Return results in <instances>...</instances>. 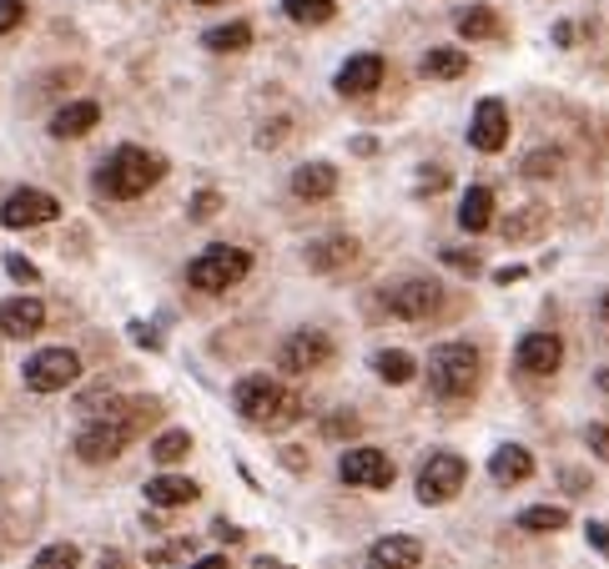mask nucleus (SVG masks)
Wrapping results in <instances>:
<instances>
[{"mask_svg": "<svg viewBox=\"0 0 609 569\" xmlns=\"http://www.w3.org/2000/svg\"><path fill=\"white\" fill-rule=\"evenodd\" d=\"M555 172H559V152H549V146L524 156V176H534V182H539V176H555Z\"/></svg>", "mask_w": 609, "mask_h": 569, "instance_id": "2f4dec72", "label": "nucleus"}, {"mask_svg": "<svg viewBox=\"0 0 609 569\" xmlns=\"http://www.w3.org/2000/svg\"><path fill=\"white\" fill-rule=\"evenodd\" d=\"M283 464H287V469H303L307 454H303V449H287V454H283Z\"/></svg>", "mask_w": 609, "mask_h": 569, "instance_id": "c03bdc74", "label": "nucleus"}, {"mask_svg": "<svg viewBox=\"0 0 609 569\" xmlns=\"http://www.w3.org/2000/svg\"><path fill=\"white\" fill-rule=\"evenodd\" d=\"M337 479L353 484V489H388L398 479V469H393V459L383 449H348L337 459Z\"/></svg>", "mask_w": 609, "mask_h": 569, "instance_id": "1a4fd4ad", "label": "nucleus"}, {"mask_svg": "<svg viewBox=\"0 0 609 569\" xmlns=\"http://www.w3.org/2000/svg\"><path fill=\"white\" fill-rule=\"evenodd\" d=\"M353 257H358V242L353 237H327V242L307 247V267H313V273H337V267H348Z\"/></svg>", "mask_w": 609, "mask_h": 569, "instance_id": "412c9836", "label": "nucleus"}, {"mask_svg": "<svg viewBox=\"0 0 609 569\" xmlns=\"http://www.w3.org/2000/svg\"><path fill=\"white\" fill-rule=\"evenodd\" d=\"M217 207H222L217 192H196V197H192V212H186V217H192V222H207Z\"/></svg>", "mask_w": 609, "mask_h": 569, "instance_id": "f704fd0d", "label": "nucleus"}, {"mask_svg": "<svg viewBox=\"0 0 609 569\" xmlns=\"http://www.w3.org/2000/svg\"><path fill=\"white\" fill-rule=\"evenodd\" d=\"M293 192H297L303 202L333 197V192H337V166H333V162H307V166H297V172H293Z\"/></svg>", "mask_w": 609, "mask_h": 569, "instance_id": "6ab92c4d", "label": "nucleus"}, {"mask_svg": "<svg viewBox=\"0 0 609 569\" xmlns=\"http://www.w3.org/2000/svg\"><path fill=\"white\" fill-rule=\"evenodd\" d=\"M77 378H81V358L71 348H45L26 363V388H35V394H61Z\"/></svg>", "mask_w": 609, "mask_h": 569, "instance_id": "423d86ee", "label": "nucleus"}, {"mask_svg": "<svg viewBox=\"0 0 609 569\" xmlns=\"http://www.w3.org/2000/svg\"><path fill=\"white\" fill-rule=\"evenodd\" d=\"M468 142H474V152H499V146L509 142V106H504L499 96H484L479 106H474Z\"/></svg>", "mask_w": 609, "mask_h": 569, "instance_id": "f8f14e48", "label": "nucleus"}, {"mask_svg": "<svg viewBox=\"0 0 609 569\" xmlns=\"http://www.w3.org/2000/svg\"><path fill=\"white\" fill-rule=\"evenodd\" d=\"M202 45H207V51H247V45H252V26L247 21L212 26V31L202 35Z\"/></svg>", "mask_w": 609, "mask_h": 569, "instance_id": "bb28decb", "label": "nucleus"}, {"mask_svg": "<svg viewBox=\"0 0 609 569\" xmlns=\"http://www.w3.org/2000/svg\"><path fill=\"white\" fill-rule=\"evenodd\" d=\"M196 484L182 479V474H156V479H146V499L156 504V509H182V504L196 499Z\"/></svg>", "mask_w": 609, "mask_h": 569, "instance_id": "aec40b11", "label": "nucleus"}, {"mask_svg": "<svg viewBox=\"0 0 609 569\" xmlns=\"http://www.w3.org/2000/svg\"><path fill=\"white\" fill-rule=\"evenodd\" d=\"M373 373H378L383 384H414L418 363L408 358L403 348H383V353H373Z\"/></svg>", "mask_w": 609, "mask_h": 569, "instance_id": "b1692460", "label": "nucleus"}, {"mask_svg": "<svg viewBox=\"0 0 609 569\" xmlns=\"http://www.w3.org/2000/svg\"><path fill=\"white\" fill-rule=\"evenodd\" d=\"M479 378H484L479 348H468V343H438V348L428 353V388H434L438 398H448V404L474 394Z\"/></svg>", "mask_w": 609, "mask_h": 569, "instance_id": "20e7f679", "label": "nucleus"}, {"mask_svg": "<svg viewBox=\"0 0 609 569\" xmlns=\"http://www.w3.org/2000/svg\"><path fill=\"white\" fill-rule=\"evenodd\" d=\"M97 121H101L97 101H65V106L51 116V136H61V142H77V136L97 132Z\"/></svg>", "mask_w": 609, "mask_h": 569, "instance_id": "f3484780", "label": "nucleus"}, {"mask_svg": "<svg viewBox=\"0 0 609 569\" xmlns=\"http://www.w3.org/2000/svg\"><path fill=\"white\" fill-rule=\"evenodd\" d=\"M499 31H504V21L489 6H468V11L458 16V35H464V41H494Z\"/></svg>", "mask_w": 609, "mask_h": 569, "instance_id": "393cba45", "label": "nucleus"}, {"mask_svg": "<svg viewBox=\"0 0 609 569\" xmlns=\"http://www.w3.org/2000/svg\"><path fill=\"white\" fill-rule=\"evenodd\" d=\"M595 384H599V388H605V394H609V368H599V373H595Z\"/></svg>", "mask_w": 609, "mask_h": 569, "instance_id": "a18cd8bd", "label": "nucleus"}, {"mask_svg": "<svg viewBox=\"0 0 609 569\" xmlns=\"http://www.w3.org/2000/svg\"><path fill=\"white\" fill-rule=\"evenodd\" d=\"M186 569H227V559H222V555H207V559H196V565H186Z\"/></svg>", "mask_w": 609, "mask_h": 569, "instance_id": "37998d69", "label": "nucleus"}, {"mask_svg": "<svg viewBox=\"0 0 609 569\" xmlns=\"http://www.w3.org/2000/svg\"><path fill=\"white\" fill-rule=\"evenodd\" d=\"M45 323L41 297H6L0 303V338H35Z\"/></svg>", "mask_w": 609, "mask_h": 569, "instance_id": "2eb2a0df", "label": "nucleus"}, {"mask_svg": "<svg viewBox=\"0 0 609 569\" xmlns=\"http://www.w3.org/2000/svg\"><path fill=\"white\" fill-rule=\"evenodd\" d=\"M424 565V545L414 535H388L368 549V569H418Z\"/></svg>", "mask_w": 609, "mask_h": 569, "instance_id": "dca6fc26", "label": "nucleus"}, {"mask_svg": "<svg viewBox=\"0 0 609 569\" xmlns=\"http://www.w3.org/2000/svg\"><path fill=\"white\" fill-rule=\"evenodd\" d=\"M418 186H424V192H444L448 172H444V166H434V172H424V182H418Z\"/></svg>", "mask_w": 609, "mask_h": 569, "instance_id": "58836bf2", "label": "nucleus"}, {"mask_svg": "<svg viewBox=\"0 0 609 569\" xmlns=\"http://www.w3.org/2000/svg\"><path fill=\"white\" fill-rule=\"evenodd\" d=\"M6 273H11V277H16V283H26V287H31V283H35V277H41V273H35V267H31V263H26V257H11V263H6Z\"/></svg>", "mask_w": 609, "mask_h": 569, "instance_id": "4c0bfd02", "label": "nucleus"}, {"mask_svg": "<svg viewBox=\"0 0 609 569\" xmlns=\"http://www.w3.org/2000/svg\"><path fill=\"white\" fill-rule=\"evenodd\" d=\"M444 263L458 267V273H479V257H474V252H464V247H444Z\"/></svg>", "mask_w": 609, "mask_h": 569, "instance_id": "c9c22d12", "label": "nucleus"}, {"mask_svg": "<svg viewBox=\"0 0 609 569\" xmlns=\"http://www.w3.org/2000/svg\"><path fill=\"white\" fill-rule=\"evenodd\" d=\"M156 414H162V408H156V398H106V414L91 418V424L81 428L77 454H81L87 464H111V459H121V454H126V444L142 434V428L152 424Z\"/></svg>", "mask_w": 609, "mask_h": 569, "instance_id": "f257e3e1", "label": "nucleus"}, {"mask_svg": "<svg viewBox=\"0 0 609 569\" xmlns=\"http://www.w3.org/2000/svg\"><path fill=\"white\" fill-rule=\"evenodd\" d=\"M589 539H595V549L609 559V525H589Z\"/></svg>", "mask_w": 609, "mask_h": 569, "instance_id": "79ce46f5", "label": "nucleus"}, {"mask_svg": "<svg viewBox=\"0 0 609 569\" xmlns=\"http://www.w3.org/2000/svg\"><path fill=\"white\" fill-rule=\"evenodd\" d=\"M418 71H424L428 81H454V77H464V71H468V55L454 51V45H434V51L424 55V67H418Z\"/></svg>", "mask_w": 609, "mask_h": 569, "instance_id": "5701e85b", "label": "nucleus"}, {"mask_svg": "<svg viewBox=\"0 0 609 569\" xmlns=\"http://www.w3.org/2000/svg\"><path fill=\"white\" fill-rule=\"evenodd\" d=\"M252 569H287V565H277V559H257Z\"/></svg>", "mask_w": 609, "mask_h": 569, "instance_id": "49530a36", "label": "nucleus"}, {"mask_svg": "<svg viewBox=\"0 0 609 569\" xmlns=\"http://www.w3.org/2000/svg\"><path fill=\"white\" fill-rule=\"evenodd\" d=\"M514 363H519V373L549 378V373H559V363H565V343H559L555 333H529V338H519Z\"/></svg>", "mask_w": 609, "mask_h": 569, "instance_id": "ddd939ff", "label": "nucleus"}, {"mask_svg": "<svg viewBox=\"0 0 609 569\" xmlns=\"http://www.w3.org/2000/svg\"><path fill=\"white\" fill-rule=\"evenodd\" d=\"M186 454H192V434H186V428H166V434L152 444L156 464H176V459H186Z\"/></svg>", "mask_w": 609, "mask_h": 569, "instance_id": "c85d7f7f", "label": "nucleus"}, {"mask_svg": "<svg viewBox=\"0 0 609 569\" xmlns=\"http://www.w3.org/2000/svg\"><path fill=\"white\" fill-rule=\"evenodd\" d=\"M383 55H373V51H363V55H348V67L337 71V96H368V91H378L383 87Z\"/></svg>", "mask_w": 609, "mask_h": 569, "instance_id": "4468645a", "label": "nucleus"}, {"mask_svg": "<svg viewBox=\"0 0 609 569\" xmlns=\"http://www.w3.org/2000/svg\"><path fill=\"white\" fill-rule=\"evenodd\" d=\"M565 525H569V509H559V504H534V509L519 515V529H529V535H559Z\"/></svg>", "mask_w": 609, "mask_h": 569, "instance_id": "a878e982", "label": "nucleus"}, {"mask_svg": "<svg viewBox=\"0 0 609 569\" xmlns=\"http://www.w3.org/2000/svg\"><path fill=\"white\" fill-rule=\"evenodd\" d=\"M333 363V338L327 333H317V328H307V333H293V338L283 343V353H277V368L283 373H317V368H327Z\"/></svg>", "mask_w": 609, "mask_h": 569, "instance_id": "9b49d317", "label": "nucleus"}, {"mask_svg": "<svg viewBox=\"0 0 609 569\" xmlns=\"http://www.w3.org/2000/svg\"><path fill=\"white\" fill-rule=\"evenodd\" d=\"M283 132H287V121H273V126H262L257 142H262V146H277V142H283Z\"/></svg>", "mask_w": 609, "mask_h": 569, "instance_id": "ea45409f", "label": "nucleus"}, {"mask_svg": "<svg viewBox=\"0 0 609 569\" xmlns=\"http://www.w3.org/2000/svg\"><path fill=\"white\" fill-rule=\"evenodd\" d=\"M26 21V0H0V35H11Z\"/></svg>", "mask_w": 609, "mask_h": 569, "instance_id": "72a5a7b5", "label": "nucleus"}, {"mask_svg": "<svg viewBox=\"0 0 609 569\" xmlns=\"http://www.w3.org/2000/svg\"><path fill=\"white\" fill-rule=\"evenodd\" d=\"M196 6H217V0H196Z\"/></svg>", "mask_w": 609, "mask_h": 569, "instance_id": "09e8293b", "label": "nucleus"}, {"mask_svg": "<svg viewBox=\"0 0 609 569\" xmlns=\"http://www.w3.org/2000/svg\"><path fill=\"white\" fill-rule=\"evenodd\" d=\"M358 414H333V418H327V424H323V434L327 438H353V434H358Z\"/></svg>", "mask_w": 609, "mask_h": 569, "instance_id": "473e14b6", "label": "nucleus"}, {"mask_svg": "<svg viewBox=\"0 0 609 569\" xmlns=\"http://www.w3.org/2000/svg\"><path fill=\"white\" fill-rule=\"evenodd\" d=\"M283 11L293 16L297 26H327L337 16L333 0H283Z\"/></svg>", "mask_w": 609, "mask_h": 569, "instance_id": "cd10ccee", "label": "nucleus"}, {"mask_svg": "<svg viewBox=\"0 0 609 569\" xmlns=\"http://www.w3.org/2000/svg\"><path fill=\"white\" fill-rule=\"evenodd\" d=\"M599 318H605V323H609V293H605V297H599Z\"/></svg>", "mask_w": 609, "mask_h": 569, "instance_id": "de8ad7c7", "label": "nucleus"}, {"mask_svg": "<svg viewBox=\"0 0 609 569\" xmlns=\"http://www.w3.org/2000/svg\"><path fill=\"white\" fill-rule=\"evenodd\" d=\"M55 217H61V202L51 192H35V186H21V192H11V197L0 202V222L11 232L41 227V222H55Z\"/></svg>", "mask_w": 609, "mask_h": 569, "instance_id": "9d476101", "label": "nucleus"}, {"mask_svg": "<svg viewBox=\"0 0 609 569\" xmlns=\"http://www.w3.org/2000/svg\"><path fill=\"white\" fill-rule=\"evenodd\" d=\"M464 479H468V464L458 459V454H434V459H424V469H418V499L448 504L464 489Z\"/></svg>", "mask_w": 609, "mask_h": 569, "instance_id": "6e6552de", "label": "nucleus"}, {"mask_svg": "<svg viewBox=\"0 0 609 569\" xmlns=\"http://www.w3.org/2000/svg\"><path fill=\"white\" fill-rule=\"evenodd\" d=\"M232 408L257 428H287L303 418V394L283 388L277 378H267V373H247V378L232 388Z\"/></svg>", "mask_w": 609, "mask_h": 569, "instance_id": "f03ea898", "label": "nucleus"}, {"mask_svg": "<svg viewBox=\"0 0 609 569\" xmlns=\"http://www.w3.org/2000/svg\"><path fill=\"white\" fill-rule=\"evenodd\" d=\"M383 307H388L393 318L424 323V318H434L438 307H444V287L428 283V277H408V283H398V287L383 293Z\"/></svg>", "mask_w": 609, "mask_h": 569, "instance_id": "0eeeda50", "label": "nucleus"}, {"mask_svg": "<svg viewBox=\"0 0 609 569\" xmlns=\"http://www.w3.org/2000/svg\"><path fill=\"white\" fill-rule=\"evenodd\" d=\"M247 273H252V252L217 242V247H207L202 257H192V267H186V283H192L196 293H227V287L242 283Z\"/></svg>", "mask_w": 609, "mask_h": 569, "instance_id": "39448f33", "label": "nucleus"}, {"mask_svg": "<svg viewBox=\"0 0 609 569\" xmlns=\"http://www.w3.org/2000/svg\"><path fill=\"white\" fill-rule=\"evenodd\" d=\"M489 474H494V484H524L534 474V454L524 449V444H499L494 449V459H489Z\"/></svg>", "mask_w": 609, "mask_h": 569, "instance_id": "a211bd4d", "label": "nucleus"}, {"mask_svg": "<svg viewBox=\"0 0 609 569\" xmlns=\"http://www.w3.org/2000/svg\"><path fill=\"white\" fill-rule=\"evenodd\" d=\"M97 569H131V565H126V555H121V549H106V555L97 559Z\"/></svg>", "mask_w": 609, "mask_h": 569, "instance_id": "a19ab883", "label": "nucleus"}, {"mask_svg": "<svg viewBox=\"0 0 609 569\" xmlns=\"http://www.w3.org/2000/svg\"><path fill=\"white\" fill-rule=\"evenodd\" d=\"M458 227L464 232H489L494 227V192L489 186H468L458 202Z\"/></svg>", "mask_w": 609, "mask_h": 569, "instance_id": "4be33fe9", "label": "nucleus"}, {"mask_svg": "<svg viewBox=\"0 0 609 569\" xmlns=\"http://www.w3.org/2000/svg\"><path fill=\"white\" fill-rule=\"evenodd\" d=\"M31 569H81V555H77V545H45L31 559Z\"/></svg>", "mask_w": 609, "mask_h": 569, "instance_id": "c756f323", "label": "nucleus"}, {"mask_svg": "<svg viewBox=\"0 0 609 569\" xmlns=\"http://www.w3.org/2000/svg\"><path fill=\"white\" fill-rule=\"evenodd\" d=\"M162 176H166V162L156 152H146V146H116V152L101 162L97 186L116 202H136V197H146Z\"/></svg>", "mask_w": 609, "mask_h": 569, "instance_id": "7ed1b4c3", "label": "nucleus"}, {"mask_svg": "<svg viewBox=\"0 0 609 569\" xmlns=\"http://www.w3.org/2000/svg\"><path fill=\"white\" fill-rule=\"evenodd\" d=\"M539 227H545V207H524L519 222H509V227H504V237H509V242H529Z\"/></svg>", "mask_w": 609, "mask_h": 569, "instance_id": "7c9ffc66", "label": "nucleus"}, {"mask_svg": "<svg viewBox=\"0 0 609 569\" xmlns=\"http://www.w3.org/2000/svg\"><path fill=\"white\" fill-rule=\"evenodd\" d=\"M585 438H589V449H595L599 459H609V428H605V424H589Z\"/></svg>", "mask_w": 609, "mask_h": 569, "instance_id": "e433bc0d", "label": "nucleus"}]
</instances>
